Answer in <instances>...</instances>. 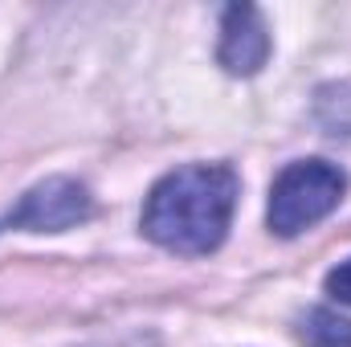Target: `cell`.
<instances>
[{"instance_id":"cell-2","label":"cell","mask_w":351,"mask_h":347,"mask_svg":"<svg viewBox=\"0 0 351 347\" xmlns=\"http://www.w3.org/2000/svg\"><path fill=\"white\" fill-rule=\"evenodd\" d=\"M348 176L327 160H298L282 168L269 188V229L278 237H298L339 208Z\"/></svg>"},{"instance_id":"cell-4","label":"cell","mask_w":351,"mask_h":347,"mask_svg":"<svg viewBox=\"0 0 351 347\" xmlns=\"http://www.w3.org/2000/svg\"><path fill=\"white\" fill-rule=\"evenodd\" d=\"M217 62L233 78H250L269 62V29H265V16L254 4H229L225 8Z\"/></svg>"},{"instance_id":"cell-6","label":"cell","mask_w":351,"mask_h":347,"mask_svg":"<svg viewBox=\"0 0 351 347\" xmlns=\"http://www.w3.org/2000/svg\"><path fill=\"white\" fill-rule=\"evenodd\" d=\"M319 123L327 135H351V90L327 86L319 90Z\"/></svg>"},{"instance_id":"cell-3","label":"cell","mask_w":351,"mask_h":347,"mask_svg":"<svg viewBox=\"0 0 351 347\" xmlns=\"http://www.w3.org/2000/svg\"><path fill=\"white\" fill-rule=\"evenodd\" d=\"M90 213H94V200H90L86 184L70 176H49L21 196V204L8 213V225L29 229V233H62V229L90 221Z\"/></svg>"},{"instance_id":"cell-7","label":"cell","mask_w":351,"mask_h":347,"mask_svg":"<svg viewBox=\"0 0 351 347\" xmlns=\"http://www.w3.org/2000/svg\"><path fill=\"white\" fill-rule=\"evenodd\" d=\"M327 294H331L335 302H348L351 307V258L339 261V265L327 274Z\"/></svg>"},{"instance_id":"cell-5","label":"cell","mask_w":351,"mask_h":347,"mask_svg":"<svg viewBox=\"0 0 351 347\" xmlns=\"http://www.w3.org/2000/svg\"><path fill=\"white\" fill-rule=\"evenodd\" d=\"M298 339L306 347H351V319L327 307H315L298 319Z\"/></svg>"},{"instance_id":"cell-1","label":"cell","mask_w":351,"mask_h":347,"mask_svg":"<svg viewBox=\"0 0 351 347\" xmlns=\"http://www.w3.org/2000/svg\"><path fill=\"white\" fill-rule=\"evenodd\" d=\"M237 208V172L225 164H184L168 172L143 204V233L184 258L221 250Z\"/></svg>"}]
</instances>
